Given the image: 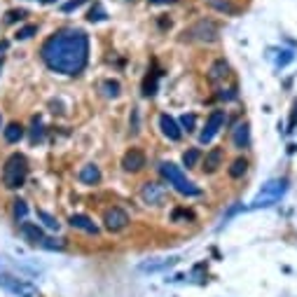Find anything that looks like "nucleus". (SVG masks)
<instances>
[{
	"mask_svg": "<svg viewBox=\"0 0 297 297\" xmlns=\"http://www.w3.org/2000/svg\"><path fill=\"white\" fill-rule=\"evenodd\" d=\"M40 56L47 68L61 75L82 73L89 61V38L84 31H59L50 35L40 47Z\"/></svg>",
	"mask_w": 297,
	"mask_h": 297,
	"instance_id": "1",
	"label": "nucleus"
},
{
	"mask_svg": "<svg viewBox=\"0 0 297 297\" xmlns=\"http://www.w3.org/2000/svg\"><path fill=\"white\" fill-rule=\"evenodd\" d=\"M159 173L164 176V180L169 182L176 192H180L182 197H199L201 194V190H199L197 185H194L192 180H187V176L182 173L180 169H178L176 164H171V162H164V164L159 166Z\"/></svg>",
	"mask_w": 297,
	"mask_h": 297,
	"instance_id": "2",
	"label": "nucleus"
},
{
	"mask_svg": "<svg viewBox=\"0 0 297 297\" xmlns=\"http://www.w3.org/2000/svg\"><path fill=\"white\" fill-rule=\"evenodd\" d=\"M28 176V164L24 154H12L10 159L5 162V169H3V182H5L7 190H19V187L26 182Z\"/></svg>",
	"mask_w": 297,
	"mask_h": 297,
	"instance_id": "3",
	"label": "nucleus"
},
{
	"mask_svg": "<svg viewBox=\"0 0 297 297\" xmlns=\"http://www.w3.org/2000/svg\"><path fill=\"white\" fill-rule=\"evenodd\" d=\"M0 288L14 297H40V290L33 283H28V281L19 279L14 274H5V271L0 274Z\"/></svg>",
	"mask_w": 297,
	"mask_h": 297,
	"instance_id": "4",
	"label": "nucleus"
},
{
	"mask_svg": "<svg viewBox=\"0 0 297 297\" xmlns=\"http://www.w3.org/2000/svg\"><path fill=\"white\" fill-rule=\"evenodd\" d=\"M286 192V180H274L264 187L262 192L258 194V199L253 201V209H260V206H271L281 194Z\"/></svg>",
	"mask_w": 297,
	"mask_h": 297,
	"instance_id": "5",
	"label": "nucleus"
},
{
	"mask_svg": "<svg viewBox=\"0 0 297 297\" xmlns=\"http://www.w3.org/2000/svg\"><path fill=\"white\" fill-rule=\"evenodd\" d=\"M225 120H227L225 110H213V112H211L209 120H206L204 131H201V136H199V141H201V143H211V141L218 136V131L225 127Z\"/></svg>",
	"mask_w": 297,
	"mask_h": 297,
	"instance_id": "6",
	"label": "nucleus"
},
{
	"mask_svg": "<svg viewBox=\"0 0 297 297\" xmlns=\"http://www.w3.org/2000/svg\"><path fill=\"white\" fill-rule=\"evenodd\" d=\"M103 225L105 230L110 232H122L129 225V213L124 209H120V206H112V209H108L103 213Z\"/></svg>",
	"mask_w": 297,
	"mask_h": 297,
	"instance_id": "7",
	"label": "nucleus"
},
{
	"mask_svg": "<svg viewBox=\"0 0 297 297\" xmlns=\"http://www.w3.org/2000/svg\"><path fill=\"white\" fill-rule=\"evenodd\" d=\"M141 197H143L145 204H154V206H159L162 201H164L166 192H164V187L159 185V182H145L143 190H141Z\"/></svg>",
	"mask_w": 297,
	"mask_h": 297,
	"instance_id": "8",
	"label": "nucleus"
},
{
	"mask_svg": "<svg viewBox=\"0 0 297 297\" xmlns=\"http://www.w3.org/2000/svg\"><path fill=\"white\" fill-rule=\"evenodd\" d=\"M190 35L201 42H213L218 38V28H215L213 21H199L194 28H190Z\"/></svg>",
	"mask_w": 297,
	"mask_h": 297,
	"instance_id": "9",
	"label": "nucleus"
},
{
	"mask_svg": "<svg viewBox=\"0 0 297 297\" xmlns=\"http://www.w3.org/2000/svg\"><path fill=\"white\" fill-rule=\"evenodd\" d=\"M122 166H124V171H129V173H136V171H141L145 166V154L138 148L127 150V154L122 157Z\"/></svg>",
	"mask_w": 297,
	"mask_h": 297,
	"instance_id": "10",
	"label": "nucleus"
},
{
	"mask_svg": "<svg viewBox=\"0 0 297 297\" xmlns=\"http://www.w3.org/2000/svg\"><path fill=\"white\" fill-rule=\"evenodd\" d=\"M159 129H162V133H164L169 141H180V136H182L180 127H178V122L173 120L171 115H162L159 117Z\"/></svg>",
	"mask_w": 297,
	"mask_h": 297,
	"instance_id": "11",
	"label": "nucleus"
},
{
	"mask_svg": "<svg viewBox=\"0 0 297 297\" xmlns=\"http://www.w3.org/2000/svg\"><path fill=\"white\" fill-rule=\"evenodd\" d=\"M71 225L75 227V230L87 232V234H99V225H96V222H94L89 215H82V213L71 215Z\"/></svg>",
	"mask_w": 297,
	"mask_h": 297,
	"instance_id": "12",
	"label": "nucleus"
},
{
	"mask_svg": "<svg viewBox=\"0 0 297 297\" xmlns=\"http://www.w3.org/2000/svg\"><path fill=\"white\" fill-rule=\"evenodd\" d=\"M21 234H24V239H26L31 246H40V241L44 239L42 230H40L35 222H26V220L21 222Z\"/></svg>",
	"mask_w": 297,
	"mask_h": 297,
	"instance_id": "13",
	"label": "nucleus"
},
{
	"mask_svg": "<svg viewBox=\"0 0 297 297\" xmlns=\"http://www.w3.org/2000/svg\"><path fill=\"white\" fill-rule=\"evenodd\" d=\"M222 157H225L222 148H211L209 152H206V157H204V171H206V173L218 171V166L222 164Z\"/></svg>",
	"mask_w": 297,
	"mask_h": 297,
	"instance_id": "14",
	"label": "nucleus"
},
{
	"mask_svg": "<svg viewBox=\"0 0 297 297\" xmlns=\"http://www.w3.org/2000/svg\"><path fill=\"white\" fill-rule=\"evenodd\" d=\"M80 182H84V185H96V182L101 180V171L96 164H87L82 166V171H80Z\"/></svg>",
	"mask_w": 297,
	"mask_h": 297,
	"instance_id": "15",
	"label": "nucleus"
},
{
	"mask_svg": "<svg viewBox=\"0 0 297 297\" xmlns=\"http://www.w3.org/2000/svg\"><path fill=\"white\" fill-rule=\"evenodd\" d=\"M234 145H237V148H241V150L250 145V127H248L246 122H243V124H239L237 131H234Z\"/></svg>",
	"mask_w": 297,
	"mask_h": 297,
	"instance_id": "16",
	"label": "nucleus"
},
{
	"mask_svg": "<svg viewBox=\"0 0 297 297\" xmlns=\"http://www.w3.org/2000/svg\"><path fill=\"white\" fill-rule=\"evenodd\" d=\"M227 73H230V66H227V61L225 59H218L211 66V71H209V77L213 80V82H220V80H225L227 77Z\"/></svg>",
	"mask_w": 297,
	"mask_h": 297,
	"instance_id": "17",
	"label": "nucleus"
},
{
	"mask_svg": "<svg viewBox=\"0 0 297 297\" xmlns=\"http://www.w3.org/2000/svg\"><path fill=\"white\" fill-rule=\"evenodd\" d=\"M178 258H169V260H159V262H143L141 264V271H159V269H166L171 264H176Z\"/></svg>",
	"mask_w": 297,
	"mask_h": 297,
	"instance_id": "18",
	"label": "nucleus"
},
{
	"mask_svg": "<svg viewBox=\"0 0 297 297\" xmlns=\"http://www.w3.org/2000/svg\"><path fill=\"white\" fill-rule=\"evenodd\" d=\"M21 138H24V127H21V124L14 122V124H10V127L5 129V141H7V143H19Z\"/></svg>",
	"mask_w": 297,
	"mask_h": 297,
	"instance_id": "19",
	"label": "nucleus"
},
{
	"mask_svg": "<svg viewBox=\"0 0 297 297\" xmlns=\"http://www.w3.org/2000/svg\"><path fill=\"white\" fill-rule=\"evenodd\" d=\"M40 248H44V250H63V248H66V243L61 241V239L44 237L42 241H40Z\"/></svg>",
	"mask_w": 297,
	"mask_h": 297,
	"instance_id": "20",
	"label": "nucleus"
},
{
	"mask_svg": "<svg viewBox=\"0 0 297 297\" xmlns=\"http://www.w3.org/2000/svg\"><path fill=\"white\" fill-rule=\"evenodd\" d=\"M201 159V152H199L197 148H192V150H187L185 154H182V164L190 169V166H197V162Z\"/></svg>",
	"mask_w": 297,
	"mask_h": 297,
	"instance_id": "21",
	"label": "nucleus"
},
{
	"mask_svg": "<svg viewBox=\"0 0 297 297\" xmlns=\"http://www.w3.org/2000/svg\"><path fill=\"white\" fill-rule=\"evenodd\" d=\"M246 171H248V162L246 159H237L234 164L230 166V176L232 178H241Z\"/></svg>",
	"mask_w": 297,
	"mask_h": 297,
	"instance_id": "22",
	"label": "nucleus"
},
{
	"mask_svg": "<svg viewBox=\"0 0 297 297\" xmlns=\"http://www.w3.org/2000/svg\"><path fill=\"white\" fill-rule=\"evenodd\" d=\"M26 215H28V206H26V201L17 199V201H14V218L24 222V220H26Z\"/></svg>",
	"mask_w": 297,
	"mask_h": 297,
	"instance_id": "23",
	"label": "nucleus"
},
{
	"mask_svg": "<svg viewBox=\"0 0 297 297\" xmlns=\"http://www.w3.org/2000/svg\"><path fill=\"white\" fill-rule=\"evenodd\" d=\"M38 218L44 222V227H50V230H59V222H56L54 215H50L47 211H38Z\"/></svg>",
	"mask_w": 297,
	"mask_h": 297,
	"instance_id": "24",
	"label": "nucleus"
},
{
	"mask_svg": "<svg viewBox=\"0 0 297 297\" xmlns=\"http://www.w3.org/2000/svg\"><path fill=\"white\" fill-rule=\"evenodd\" d=\"M35 33H38V26H35V24H28V26L19 28V33H17V40H28V38H33Z\"/></svg>",
	"mask_w": 297,
	"mask_h": 297,
	"instance_id": "25",
	"label": "nucleus"
},
{
	"mask_svg": "<svg viewBox=\"0 0 297 297\" xmlns=\"http://www.w3.org/2000/svg\"><path fill=\"white\" fill-rule=\"evenodd\" d=\"M26 14H28V12H26V10H10V12H7V17H5V21H7V24L21 21V19H24V17H26Z\"/></svg>",
	"mask_w": 297,
	"mask_h": 297,
	"instance_id": "26",
	"label": "nucleus"
},
{
	"mask_svg": "<svg viewBox=\"0 0 297 297\" xmlns=\"http://www.w3.org/2000/svg\"><path fill=\"white\" fill-rule=\"evenodd\" d=\"M105 87V94L108 96H120V82H112V80H105L103 82Z\"/></svg>",
	"mask_w": 297,
	"mask_h": 297,
	"instance_id": "27",
	"label": "nucleus"
},
{
	"mask_svg": "<svg viewBox=\"0 0 297 297\" xmlns=\"http://www.w3.org/2000/svg\"><path fill=\"white\" fill-rule=\"evenodd\" d=\"M194 122H197V120H194V115H182L180 117V124H182V129H185V131H192Z\"/></svg>",
	"mask_w": 297,
	"mask_h": 297,
	"instance_id": "28",
	"label": "nucleus"
},
{
	"mask_svg": "<svg viewBox=\"0 0 297 297\" xmlns=\"http://www.w3.org/2000/svg\"><path fill=\"white\" fill-rule=\"evenodd\" d=\"M82 5H84V0H71V3H66V5H61V10L73 12V10H77V7H82Z\"/></svg>",
	"mask_w": 297,
	"mask_h": 297,
	"instance_id": "29",
	"label": "nucleus"
},
{
	"mask_svg": "<svg viewBox=\"0 0 297 297\" xmlns=\"http://www.w3.org/2000/svg\"><path fill=\"white\" fill-rule=\"evenodd\" d=\"M101 19H105V12L101 10V7H96V10L89 12V21H101Z\"/></svg>",
	"mask_w": 297,
	"mask_h": 297,
	"instance_id": "30",
	"label": "nucleus"
},
{
	"mask_svg": "<svg viewBox=\"0 0 297 297\" xmlns=\"http://www.w3.org/2000/svg\"><path fill=\"white\" fill-rule=\"evenodd\" d=\"M152 5H166V3H173V0H150Z\"/></svg>",
	"mask_w": 297,
	"mask_h": 297,
	"instance_id": "31",
	"label": "nucleus"
},
{
	"mask_svg": "<svg viewBox=\"0 0 297 297\" xmlns=\"http://www.w3.org/2000/svg\"><path fill=\"white\" fill-rule=\"evenodd\" d=\"M42 3H54V0H42Z\"/></svg>",
	"mask_w": 297,
	"mask_h": 297,
	"instance_id": "32",
	"label": "nucleus"
},
{
	"mask_svg": "<svg viewBox=\"0 0 297 297\" xmlns=\"http://www.w3.org/2000/svg\"><path fill=\"white\" fill-rule=\"evenodd\" d=\"M0 66H3V59H0Z\"/></svg>",
	"mask_w": 297,
	"mask_h": 297,
	"instance_id": "33",
	"label": "nucleus"
}]
</instances>
